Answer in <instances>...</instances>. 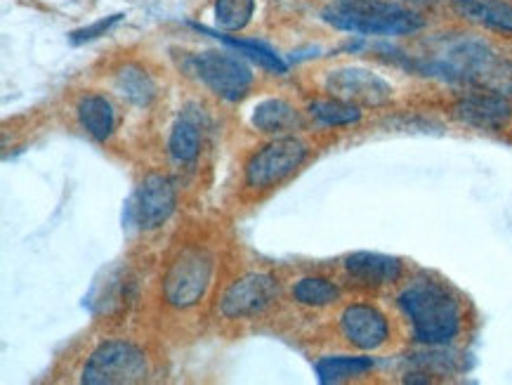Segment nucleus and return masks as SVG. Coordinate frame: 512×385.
Returning <instances> with one entry per match:
<instances>
[{
    "instance_id": "23",
    "label": "nucleus",
    "mask_w": 512,
    "mask_h": 385,
    "mask_svg": "<svg viewBox=\"0 0 512 385\" xmlns=\"http://www.w3.org/2000/svg\"><path fill=\"white\" fill-rule=\"evenodd\" d=\"M121 22V15H114V17H107V19H100V22L93 24V26H85V29L76 31V34H71V41L74 43H85V41H95V38L100 36H107V31L111 26Z\"/></svg>"
},
{
    "instance_id": "5",
    "label": "nucleus",
    "mask_w": 512,
    "mask_h": 385,
    "mask_svg": "<svg viewBox=\"0 0 512 385\" xmlns=\"http://www.w3.org/2000/svg\"><path fill=\"white\" fill-rule=\"evenodd\" d=\"M185 67L220 100L239 102L253 88V71L244 57L236 55V50L196 52L185 62Z\"/></svg>"
},
{
    "instance_id": "18",
    "label": "nucleus",
    "mask_w": 512,
    "mask_h": 385,
    "mask_svg": "<svg viewBox=\"0 0 512 385\" xmlns=\"http://www.w3.org/2000/svg\"><path fill=\"white\" fill-rule=\"evenodd\" d=\"M371 369V357H321L317 362V376L321 383H345L369 374Z\"/></svg>"
},
{
    "instance_id": "8",
    "label": "nucleus",
    "mask_w": 512,
    "mask_h": 385,
    "mask_svg": "<svg viewBox=\"0 0 512 385\" xmlns=\"http://www.w3.org/2000/svg\"><path fill=\"white\" fill-rule=\"evenodd\" d=\"M324 88L326 93H331V97L352 102L357 107H383V104L392 100L390 83L378 74H373V71L361 67L328 71Z\"/></svg>"
},
{
    "instance_id": "7",
    "label": "nucleus",
    "mask_w": 512,
    "mask_h": 385,
    "mask_svg": "<svg viewBox=\"0 0 512 385\" xmlns=\"http://www.w3.org/2000/svg\"><path fill=\"white\" fill-rule=\"evenodd\" d=\"M279 300V282L269 272H248L234 279L220 298V315L225 319H253Z\"/></svg>"
},
{
    "instance_id": "10",
    "label": "nucleus",
    "mask_w": 512,
    "mask_h": 385,
    "mask_svg": "<svg viewBox=\"0 0 512 385\" xmlns=\"http://www.w3.org/2000/svg\"><path fill=\"white\" fill-rule=\"evenodd\" d=\"M340 331L359 350H378L390 338V324L378 308L366 303L347 305L340 315Z\"/></svg>"
},
{
    "instance_id": "1",
    "label": "nucleus",
    "mask_w": 512,
    "mask_h": 385,
    "mask_svg": "<svg viewBox=\"0 0 512 385\" xmlns=\"http://www.w3.org/2000/svg\"><path fill=\"white\" fill-rule=\"evenodd\" d=\"M399 308L411 322L413 338L430 348L449 345L461 334L463 310L454 291L435 279H418L399 296Z\"/></svg>"
},
{
    "instance_id": "9",
    "label": "nucleus",
    "mask_w": 512,
    "mask_h": 385,
    "mask_svg": "<svg viewBox=\"0 0 512 385\" xmlns=\"http://www.w3.org/2000/svg\"><path fill=\"white\" fill-rule=\"evenodd\" d=\"M177 206V189L173 180L163 173H149L140 182L135 192V220L140 230L152 232L159 230L170 220Z\"/></svg>"
},
{
    "instance_id": "12",
    "label": "nucleus",
    "mask_w": 512,
    "mask_h": 385,
    "mask_svg": "<svg viewBox=\"0 0 512 385\" xmlns=\"http://www.w3.org/2000/svg\"><path fill=\"white\" fill-rule=\"evenodd\" d=\"M345 272L352 282L361 286L395 284L402 277V260L383 253L359 251L345 258Z\"/></svg>"
},
{
    "instance_id": "3",
    "label": "nucleus",
    "mask_w": 512,
    "mask_h": 385,
    "mask_svg": "<svg viewBox=\"0 0 512 385\" xmlns=\"http://www.w3.org/2000/svg\"><path fill=\"white\" fill-rule=\"evenodd\" d=\"M152 374L147 352L126 338H111L97 345L83 364L81 381L88 385H133Z\"/></svg>"
},
{
    "instance_id": "21",
    "label": "nucleus",
    "mask_w": 512,
    "mask_h": 385,
    "mask_svg": "<svg viewBox=\"0 0 512 385\" xmlns=\"http://www.w3.org/2000/svg\"><path fill=\"white\" fill-rule=\"evenodd\" d=\"M310 114L324 123V126H350V123H357L361 119V109L357 104L338 100V97L312 102Z\"/></svg>"
},
{
    "instance_id": "22",
    "label": "nucleus",
    "mask_w": 512,
    "mask_h": 385,
    "mask_svg": "<svg viewBox=\"0 0 512 385\" xmlns=\"http://www.w3.org/2000/svg\"><path fill=\"white\" fill-rule=\"evenodd\" d=\"M222 43H227L229 48L239 52V55L248 57V60L258 64V67L267 69V71H277V74H284L286 64L281 62V57L274 55L272 50L265 48V45L253 43V41H241V38H232V36H218Z\"/></svg>"
},
{
    "instance_id": "15",
    "label": "nucleus",
    "mask_w": 512,
    "mask_h": 385,
    "mask_svg": "<svg viewBox=\"0 0 512 385\" xmlns=\"http://www.w3.org/2000/svg\"><path fill=\"white\" fill-rule=\"evenodd\" d=\"M251 123L260 133L284 137L293 135L300 128V114L291 102L281 100V97H269L253 109Z\"/></svg>"
},
{
    "instance_id": "17",
    "label": "nucleus",
    "mask_w": 512,
    "mask_h": 385,
    "mask_svg": "<svg viewBox=\"0 0 512 385\" xmlns=\"http://www.w3.org/2000/svg\"><path fill=\"white\" fill-rule=\"evenodd\" d=\"M168 152L177 163H194L201 154V128L189 116H180L170 128Z\"/></svg>"
},
{
    "instance_id": "20",
    "label": "nucleus",
    "mask_w": 512,
    "mask_h": 385,
    "mask_svg": "<svg viewBox=\"0 0 512 385\" xmlns=\"http://www.w3.org/2000/svg\"><path fill=\"white\" fill-rule=\"evenodd\" d=\"M215 24L227 34L244 31L251 24L255 0H215Z\"/></svg>"
},
{
    "instance_id": "13",
    "label": "nucleus",
    "mask_w": 512,
    "mask_h": 385,
    "mask_svg": "<svg viewBox=\"0 0 512 385\" xmlns=\"http://www.w3.org/2000/svg\"><path fill=\"white\" fill-rule=\"evenodd\" d=\"M76 116L81 128L95 142H107L114 135L118 123L114 104L100 93H85L76 104Z\"/></svg>"
},
{
    "instance_id": "11",
    "label": "nucleus",
    "mask_w": 512,
    "mask_h": 385,
    "mask_svg": "<svg viewBox=\"0 0 512 385\" xmlns=\"http://www.w3.org/2000/svg\"><path fill=\"white\" fill-rule=\"evenodd\" d=\"M456 116L475 128L501 130L510 121L512 107L503 95L498 93H472L465 95L454 107Z\"/></svg>"
},
{
    "instance_id": "14",
    "label": "nucleus",
    "mask_w": 512,
    "mask_h": 385,
    "mask_svg": "<svg viewBox=\"0 0 512 385\" xmlns=\"http://www.w3.org/2000/svg\"><path fill=\"white\" fill-rule=\"evenodd\" d=\"M454 12L484 29L512 34V3L510 0H454Z\"/></svg>"
},
{
    "instance_id": "24",
    "label": "nucleus",
    "mask_w": 512,
    "mask_h": 385,
    "mask_svg": "<svg viewBox=\"0 0 512 385\" xmlns=\"http://www.w3.org/2000/svg\"><path fill=\"white\" fill-rule=\"evenodd\" d=\"M406 8H420V5H435L437 0H402Z\"/></svg>"
},
{
    "instance_id": "16",
    "label": "nucleus",
    "mask_w": 512,
    "mask_h": 385,
    "mask_svg": "<svg viewBox=\"0 0 512 385\" xmlns=\"http://www.w3.org/2000/svg\"><path fill=\"white\" fill-rule=\"evenodd\" d=\"M116 90L137 107H149L156 100L154 78L140 64H126L116 71Z\"/></svg>"
},
{
    "instance_id": "19",
    "label": "nucleus",
    "mask_w": 512,
    "mask_h": 385,
    "mask_svg": "<svg viewBox=\"0 0 512 385\" xmlns=\"http://www.w3.org/2000/svg\"><path fill=\"white\" fill-rule=\"evenodd\" d=\"M340 298V289L326 277H303L293 284V300L307 308H328Z\"/></svg>"
},
{
    "instance_id": "2",
    "label": "nucleus",
    "mask_w": 512,
    "mask_h": 385,
    "mask_svg": "<svg viewBox=\"0 0 512 385\" xmlns=\"http://www.w3.org/2000/svg\"><path fill=\"white\" fill-rule=\"evenodd\" d=\"M321 19L333 29L359 36H406L425 26L420 12L395 0H331Z\"/></svg>"
},
{
    "instance_id": "6",
    "label": "nucleus",
    "mask_w": 512,
    "mask_h": 385,
    "mask_svg": "<svg viewBox=\"0 0 512 385\" xmlns=\"http://www.w3.org/2000/svg\"><path fill=\"white\" fill-rule=\"evenodd\" d=\"M307 154H310V147L300 137H274L248 159L244 168L246 187L253 192H267V189L279 187L303 166Z\"/></svg>"
},
{
    "instance_id": "4",
    "label": "nucleus",
    "mask_w": 512,
    "mask_h": 385,
    "mask_svg": "<svg viewBox=\"0 0 512 385\" xmlns=\"http://www.w3.org/2000/svg\"><path fill=\"white\" fill-rule=\"evenodd\" d=\"M215 258L203 246H185L163 274V298L177 310L196 308L213 282Z\"/></svg>"
}]
</instances>
